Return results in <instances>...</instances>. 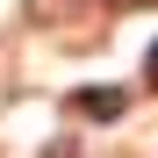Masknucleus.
<instances>
[{"label":"nucleus","mask_w":158,"mask_h":158,"mask_svg":"<svg viewBox=\"0 0 158 158\" xmlns=\"http://www.w3.org/2000/svg\"><path fill=\"white\" fill-rule=\"evenodd\" d=\"M108 7H151V0H108Z\"/></svg>","instance_id":"obj_2"},{"label":"nucleus","mask_w":158,"mask_h":158,"mask_svg":"<svg viewBox=\"0 0 158 158\" xmlns=\"http://www.w3.org/2000/svg\"><path fill=\"white\" fill-rule=\"evenodd\" d=\"M151 86H158V43H151Z\"/></svg>","instance_id":"obj_3"},{"label":"nucleus","mask_w":158,"mask_h":158,"mask_svg":"<svg viewBox=\"0 0 158 158\" xmlns=\"http://www.w3.org/2000/svg\"><path fill=\"white\" fill-rule=\"evenodd\" d=\"M72 108H79V115H122L129 94H122V86H86V94H72Z\"/></svg>","instance_id":"obj_1"}]
</instances>
